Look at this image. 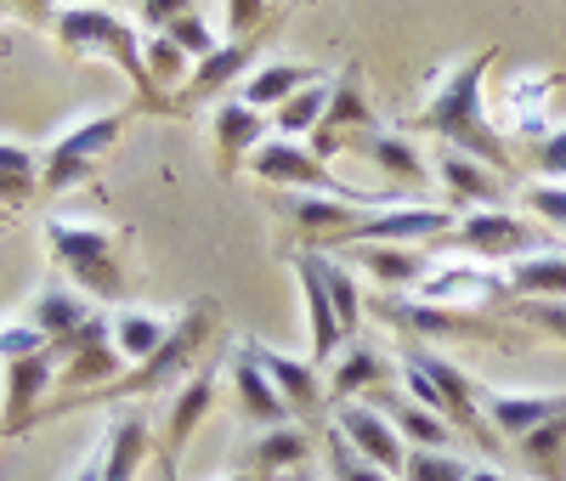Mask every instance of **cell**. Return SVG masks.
I'll return each instance as SVG.
<instances>
[{
    "instance_id": "6",
    "label": "cell",
    "mask_w": 566,
    "mask_h": 481,
    "mask_svg": "<svg viewBox=\"0 0 566 481\" xmlns=\"http://www.w3.org/2000/svg\"><path fill=\"white\" fill-rule=\"evenodd\" d=\"M453 238L476 255V261H527V255H538V227L533 221H522L515 210H504V205H493V210H470V216H459V227H453Z\"/></svg>"
},
{
    "instance_id": "18",
    "label": "cell",
    "mask_w": 566,
    "mask_h": 481,
    "mask_svg": "<svg viewBox=\"0 0 566 481\" xmlns=\"http://www.w3.org/2000/svg\"><path fill=\"white\" fill-rule=\"evenodd\" d=\"M232 391H239V402H244V414H250L255 425H277V430H283V419H290V402L277 397V385L261 374V363H255L250 352H239V363H232Z\"/></svg>"
},
{
    "instance_id": "17",
    "label": "cell",
    "mask_w": 566,
    "mask_h": 481,
    "mask_svg": "<svg viewBox=\"0 0 566 481\" xmlns=\"http://www.w3.org/2000/svg\"><path fill=\"white\" fill-rule=\"evenodd\" d=\"M510 295L522 301H566V250H538L504 272Z\"/></svg>"
},
{
    "instance_id": "32",
    "label": "cell",
    "mask_w": 566,
    "mask_h": 481,
    "mask_svg": "<svg viewBox=\"0 0 566 481\" xmlns=\"http://www.w3.org/2000/svg\"><path fill=\"white\" fill-rule=\"evenodd\" d=\"M323 283H328V301H335L340 334L352 341V334H357V323H363V289H357V278H352L346 266H335V261H323Z\"/></svg>"
},
{
    "instance_id": "9",
    "label": "cell",
    "mask_w": 566,
    "mask_h": 481,
    "mask_svg": "<svg viewBox=\"0 0 566 481\" xmlns=\"http://www.w3.org/2000/svg\"><path fill=\"white\" fill-rule=\"evenodd\" d=\"M335 430L340 437L374 464V470H386V475H402L408 464V442L397 437V425L380 414V408H363V402H340L335 408Z\"/></svg>"
},
{
    "instance_id": "27",
    "label": "cell",
    "mask_w": 566,
    "mask_h": 481,
    "mask_svg": "<svg viewBox=\"0 0 566 481\" xmlns=\"http://www.w3.org/2000/svg\"><path fill=\"white\" fill-rule=\"evenodd\" d=\"M357 266H368L374 278H386V283H424L431 278V266H424L419 250H391V244H363Z\"/></svg>"
},
{
    "instance_id": "39",
    "label": "cell",
    "mask_w": 566,
    "mask_h": 481,
    "mask_svg": "<svg viewBox=\"0 0 566 481\" xmlns=\"http://www.w3.org/2000/svg\"><path fill=\"white\" fill-rule=\"evenodd\" d=\"M522 205H527L538 221H549V227H566V187H555V181H538V187H527V192H522Z\"/></svg>"
},
{
    "instance_id": "36",
    "label": "cell",
    "mask_w": 566,
    "mask_h": 481,
    "mask_svg": "<svg viewBox=\"0 0 566 481\" xmlns=\"http://www.w3.org/2000/svg\"><path fill=\"white\" fill-rule=\"evenodd\" d=\"M170 45H176V52L181 57H216V40H210V29H205V18L199 12H176L170 18Z\"/></svg>"
},
{
    "instance_id": "21",
    "label": "cell",
    "mask_w": 566,
    "mask_h": 481,
    "mask_svg": "<svg viewBox=\"0 0 566 481\" xmlns=\"http://www.w3.org/2000/svg\"><path fill=\"white\" fill-rule=\"evenodd\" d=\"M170 328H176V323L148 317V312H114V352L142 368V363H148V357L170 341Z\"/></svg>"
},
{
    "instance_id": "2",
    "label": "cell",
    "mask_w": 566,
    "mask_h": 481,
    "mask_svg": "<svg viewBox=\"0 0 566 481\" xmlns=\"http://www.w3.org/2000/svg\"><path fill=\"white\" fill-rule=\"evenodd\" d=\"M45 238H52L63 272L85 289L91 301H119V295H125V261H119V238H114V232L45 221Z\"/></svg>"
},
{
    "instance_id": "42",
    "label": "cell",
    "mask_w": 566,
    "mask_h": 481,
    "mask_svg": "<svg viewBox=\"0 0 566 481\" xmlns=\"http://www.w3.org/2000/svg\"><path fill=\"white\" fill-rule=\"evenodd\" d=\"M74 481H103V459H97V453H91V459H85V464L74 470Z\"/></svg>"
},
{
    "instance_id": "33",
    "label": "cell",
    "mask_w": 566,
    "mask_h": 481,
    "mask_svg": "<svg viewBox=\"0 0 566 481\" xmlns=\"http://www.w3.org/2000/svg\"><path fill=\"white\" fill-rule=\"evenodd\" d=\"M250 52H255V45H250V40H239V45H227V52L205 57V63H199V74H193V85H187V96H205V91L227 85L232 74H239V69L250 63Z\"/></svg>"
},
{
    "instance_id": "35",
    "label": "cell",
    "mask_w": 566,
    "mask_h": 481,
    "mask_svg": "<svg viewBox=\"0 0 566 481\" xmlns=\"http://www.w3.org/2000/svg\"><path fill=\"white\" fill-rule=\"evenodd\" d=\"M402 481H470V470H464L453 453H424V448H408Z\"/></svg>"
},
{
    "instance_id": "7",
    "label": "cell",
    "mask_w": 566,
    "mask_h": 481,
    "mask_svg": "<svg viewBox=\"0 0 566 481\" xmlns=\"http://www.w3.org/2000/svg\"><path fill=\"white\" fill-rule=\"evenodd\" d=\"M125 114H97V119H80L69 136L52 142V154H45V192H69L74 181L91 176V165H97V154L108 148V142L119 136Z\"/></svg>"
},
{
    "instance_id": "26",
    "label": "cell",
    "mask_w": 566,
    "mask_h": 481,
    "mask_svg": "<svg viewBox=\"0 0 566 481\" xmlns=\"http://www.w3.org/2000/svg\"><path fill=\"white\" fill-rule=\"evenodd\" d=\"M391 425H397V437H408L424 453H448V442H453V425L419 402H391Z\"/></svg>"
},
{
    "instance_id": "40",
    "label": "cell",
    "mask_w": 566,
    "mask_h": 481,
    "mask_svg": "<svg viewBox=\"0 0 566 481\" xmlns=\"http://www.w3.org/2000/svg\"><path fill=\"white\" fill-rule=\"evenodd\" d=\"M538 170H544V181L566 187V125H560V130H549V136L538 142Z\"/></svg>"
},
{
    "instance_id": "10",
    "label": "cell",
    "mask_w": 566,
    "mask_h": 481,
    "mask_svg": "<svg viewBox=\"0 0 566 481\" xmlns=\"http://www.w3.org/2000/svg\"><path fill=\"white\" fill-rule=\"evenodd\" d=\"M482 414L493 425V437H510V442H522L533 437L538 425L560 419L566 414V391H482Z\"/></svg>"
},
{
    "instance_id": "23",
    "label": "cell",
    "mask_w": 566,
    "mask_h": 481,
    "mask_svg": "<svg viewBox=\"0 0 566 481\" xmlns=\"http://www.w3.org/2000/svg\"><path fill=\"white\" fill-rule=\"evenodd\" d=\"M216 142H221V154H227V165H232L244 148L255 154L261 142H266V119H261L250 103H221V108H216Z\"/></svg>"
},
{
    "instance_id": "14",
    "label": "cell",
    "mask_w": 566,
    "mask_h": 481,
    "mask_svg": "<svg viewBox=\"0 0 566 481\" xmlns=\"http://www.w3.org/2000/svg\"><path fill=\"white\" fill-rule=\"evenodd\" d=\"M148 437H154L148 414H142V408H119L114 425H108V448L97 453L103 459V481H136L142 459H148V448H154Z\"/></svg>"
},
{
    "instance_id": "22",
    "label": "cell",
    "mask_w": 566,
    "mask_h": 481,
    "mask_svg": "<svg viewBox=\"0 0 566 481\" xmlns=\"http://www.w3.org/2000/svg\"><path fill=\"white\" fill-rule=\"evenodd\" d=\"M306 85H317L306 63H266V69H255V80L244 85V103H250V108H266V103L283 108V103H295Z\"/></svg>"
},
{
    "instance_id": "11",
    "label": "cell",
    "mask_w": 566,
    "mask_h": 481,
    "mask_svg": "<svg viewBox=\"0 0 566 481\" xmlns=\"http://www.w3.org/2000/svg\"><path fill=\"white\" fill-rule=\"evenodd\" d=\"M255 176L266 181H301V187H328V192H340V199H363V205H386L391 192H357V187H340L335 176H328L312 154H301L295 142H261V148L250 154Z\"/></svg>"
},
{
    "instance_id": "41",
    "label": "cell",
    "mask_w": 566,
    "mask_h": 481,
    "mask_svg": "<svg viewBox=\"0 0 566 481\" xmlns=\"http://www.w3.org/2000/svg\"><path fill=\"white\" fill-rule=\"evenodd\" d=\"M176 69H187V57L176 52L170 40H159V45H154V63H148V74H154V80H170Z\"/></svg>"
},
{
    "instance_id": "24",
    "label": "cell",
    "mask_w": 566,
    "mask_h": 481,
    "mask_svg": "<svg viewBox=\"0 0 566 481\" xmlns=\"http://www.w3.org/2000/svg\"><path fill=\"white\" fill-rule=\"evenodd\" d=\"M386 379V357L374 352V346H346V357H340V368L328 374V402H352L363 385H380Z\"/></svg>"
},
{
    "instance_id": "5",
    "label": "cell",
    "mask_w": 566,
    "mask_h": 481,
    "mask_svg": "<svg viewBox=\"0 0 566 481\" xmlns=\"http://www.w3.org/2000/svg\"><path fill=\"white\" fill-rule=\"evenodd\" d=\"M402 357H408V363H413V368H419V374L442 391V419H453V425L464 430V437H476L482 448H493V442H499V437H493V425H488V414H482V391L470 385V374H464V368H453L448 357H437L424 341H408V346H402Z\"/></svg>"
},
{
    "instance_id": "31",
    "label": "cell",
    "mask_w": 566,
    "mask_h": 481,
    "mask_svg": "<svg viewBox=\"0 0 566 481\" xmlns=\"http://www.w3.org/2000/svg\"><path fill=\"white\" fill-rule=\"evenodd\" d=\"M323 459H328V481H391L386 470H374L340 430H323Z\"/></svg>"
},
{
    "instance_id": "28",
    "label": "cell",
    "mask_w": 566,
    "mask_h": 481,
    "mask_svg": "<svg viewBox=\"0 0 566 481\" xmlns=\"http://www.w3.org/2000/svg\"><path fill=\"white\" fill-rule=\"evenodd\" d=\"M352 125H363L368 130V103H363V91H357V74H340L335 80V96H328V114H323V148L335 142L340 130H352Z\"/></svg>"
},
{
    "instance_id": "16",
    "label": "cell",
    "mask_w": 566,
    "mask_h": 481,
    "mask_svg": "<svg viewBox=\"0 0 566 481\" xmlns=\"http://www.w3.org/2000/svg\"><path fill=\"white\" fill-rule=\"evenodd\" d=\"M52 385V352H34V357H18L12 374H7V419H0V437H12V430L34 414L40 391Z\"/></svg>"
},
{
    "instance_id": "34",
    "label": "cell",
    "mask_w": 566,
    "mask_h": 481,
    "mask_svg": "<svg viewBox=\"0 0 566 481\" xmlns=\"http://www.w3.org/2000/svg\"><path fill=\"white\" fill-rule=\"evenodd\" d=\"M363 148H368V159H380L391 176L424 181V170H419V154H413V142H402V136H368Z\"/></svg>"
},
{
    "instance_id": "12",
    "label": "cell",
    "mask_w": 566,
    "mask_h": 481,
    "mask_svg": "<svg viewBox=\"0 0 566 481\" xmlns=\"http://www.w3.org/2000/svg\"><path fill=\"white\" fill-rule=\"evenodd\" d=\"M255 363H261V374L277 385V397L290 402V414H317L323 402H328V385L317 379V363H301V357H283V352H272V346H244Z\"/></svg>"
},
{
    "instance_id": "25",
    "label": "cell",
    "mask_w": 566,
    "mask_h": 481,
    "mask_svg": "<svg viewBox=\"0 0 566 481\" xmlns=\"http://www.w3.org/2000/svg\"><path fill=\"white\" fill-rule=\"evenodd\" d=\"M515 448H522V459H527L533 475H544V481H566V414L549 419V425H538L533 437H522Z\"/></svg>"
},
{
    "instance_id": "19",
    "label": "cell",
    "mask_w": 566,
    "mask_h": 481,
    "mask_svg": "<svg viewBox=\"0 0 566 481\" xmlns=\"http://www.w3.org/2000/svg\"><path fill=\"white\" fill-rule=\"evenodd\" d=\"M97 317L91 312V301H80L74 289H40V301H34V323L29 328H40L52 346H63V341H74V334Z\"/></svg>"
},
{
    "instance_id": "15",
    "label": "cell",
    "mask_w": 566,
    "mask_h": 481,
    "mask_svg": "<svg viewBox=\"0 0 566 481\" xmlns=\"http://www.w3.org/2000/svg\"><path fill=\"white\" fill-rule=\"evenodd\" d=\"M210 402H216V368H199L193 379L181 385V397L170 402V419H165V464H176V453L199 430V419L210 414Z\"/></svg>"
},
{
    "instance_id": "45",
    "label": "cell",
    "mask_w": 566,
    "mask_h": 481,
    "mask_svg": "<svg viewBox=\"0 0 566 481\" xmlns=\"http://www.w3.org/2000/svg\"><path fill=\"white\" fill-rule=\"evenodd\" d=\"M232 481H261V475H232Z\"/></svg>"
},
{
    "instance_id": "1",
    "label": "cell",
    "mask_w": 566,
    "mask_h": 481,
    "mask_svg": "<svg viewBox=\"0 0 566 481\" xmlns=\"http://www.w3.org/2000/svg\"><path fill=\"white\" fill-rule=\"evenodd\" d=\"M482 69H488V52H476V57H464V63H453L448 74H442V85H437V96L424 103V130L431 136H442L453 154H470V159H482L488 170H510V148L499 142V130L482 119Z\"/></svg>"
},
{
    "instance_id": "44",
    "label": "cell",
    "mask_w": 566,
    "mask_h": 481,
    "mask_svg": "<svg viewBox=\"0 0 566 481\" xmlns=\"http://www.w3.org/2000/svg\"><path fill=\"white\" fill-rule=\"evenodd\" d=\"M277 481H312V475L306 470H290V475H277Z\"/></svg>"
},
{
    "instance_id": "3",
    "label": "cell",
    "mask_w": 566,
    "mask_h": 481,
    "mask_svg": "<svg viewBox=\"0 0 566 481\" xmlns=\"http://www.w3.org/2000/svg\"><path fill=\"white\" fill-rule=\"evenodd\" d=\"M210 328H216V306H210V301H193V312L176 317L170 341H165L148 363H142V368H130L119 385H108V397H136V391H159V385H176L181 368L199 363V352H205V341H210Z\"/></svg>"
},
{
    "instance_id": "20",
    "label": "cell",
    "mask_w": 566,
    "mask_h": 481,
    "mask_svg": "<svg viewBox=\"0 0 566 481\" xmlns=\"http://www.w3.org/2000/svg\"><path fill=\"white\" fill-rule=\"evenodd\" d=\"M442 181H448V192H453V210L459 205H482V210H493L499 205V170H488L482 159H470V154H442Z\"/></svg>"
},
{
    "instance_id": "29",
    "label": "cell",
    "mask_w": 566,
    "mask_h": 481,
    "mask_svg": "<svg viewBox=\"0 0 566 481\" xmlns=\"http://www.w3.org/2000/svg\"><path fill=\"white\" fill-rule=\"evenodd\" d=\"M306 453H312V437H306V430H290V425L255 442V464L272 470V481H277V475H290V470H301Z\"/></svg>"
},
{
    "instance_id": "43",
    "label": "cell",
    "mask_w": 566,
    "mask_h": 481,
    "mask_svg": "<svg viewBox=\"0 0 566 481\" xmlns=\"http://www.w3.org/2000/svg\"><path fill=\"white\" fill-rule=\"evenodd\" d=\"M470 481H504L499 470H470Z\"/></svg>"
},
{
    "instance_id": "8",
    "label": "cell",
    "mask_w": 566,
    "mask_h": 481,
    "mask_svg": "<svg viewBox=\"0 0 566 481\" xmlns=\"http://www.w3.org/2000/svg\"><path fill=\"white\" fill-rule=\"evenodd\" d=\"M459 227L453 210H431V205H402V210H380L346 232V244H391V250H408V244H424V238H448Z\"/></svg>"
},
{
    "instance_id": "38",
    "label": "cell",
    "mask_w": 566,
    "mask_h": 481,
    "mask_svg": "<svg viewBox=\"0 0 566 481\" xmlns=\"http://www.w3.org/2000/svg\"><path fill=\"white\" fill-rule=\"evenodd\" d=\"M515 312H522V323H533L538 334H555L566 346V301H515Z\"/></svg>"
},
{
    "instance_id": "4",
    "label": "cell",
    "mask_w": 566,
    "mask_h": 481,
    "mask_svg": "<svg viewBox=\"0 0 566 481\" xmlns=\"http://www.w3.org/2000/svg\"><path fill=\"white\" fill-rule=\"evenodd\" d=\"M57 34H63L69 45H85V52L119 57V69H125V74L136 80V91H142V103H159L154 74H148V63H142L136 29H119L114 12H103V7H69V12H57Z\"/></svg>"
},
{
    "instance_id": "13",
    "label": "cell",
    "mask_w": 566,
    "mask_h": 481,
    "mask_svg": "<svg viewBox=\"0 0 566 481\" xmlns=\"http://www.w3.org/2000/svg\"><path fill=\"white\" fill-rule=\"evenodd\" d=\"M295 278H301V295H306V323H312V363L340 357L346 334H340L335 301H328V283H323V255H295Z\"/></svg>"
},
{
    "instance_id": "30",
    "label": "cell",
    "mask_w": 566,
    "mask_h": 481,
    "mask_svg": "<svg viewBox=\"0 0 566 481\" xmlns=\"http://www.w3.org/2000/svg\"><path fill=\"white\" fill-rule=\"evenodd\" d=\"M328 96H335V85L317 80V85H306V91L295 96V103H283V108H277V130H283V142H290V136H306L312 125H323Z\"/></svg>"
},
{
    "instance_id": "37",
    "label": "cell",
    "mask_w": 566,
    "mask_h": 481,
    "mask_svg": "<svg viewBox=\"0 0 566 481\" xmlns=\"http://www.w3.org/2000/svg\"><path fill=\"white\" fill-rule=\"evenodd\" d=\"M23 187H34V154L18 142H0V199H18Z\"/></svg>"
}]
</instances>
